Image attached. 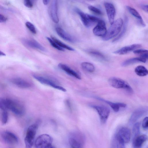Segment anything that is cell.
Listing matches in <instances>:
<instances>
[{
  "label": "cell",
  "instance_id": "36",
  "mask_svg": "<svg viewBox=\"0 0 148 148\" xmlns=\"http://www.w3.org/2000/svg\"><path fill=\"white\" fill-rule=\"evenodd\" d=\"M89 10L93 13L99 15L103 14L102 11L99 9L92 5H90L88 7Z\"/></svg>",
  "mask_w": 148,
  "mask_h": 148
},
{
  "label": "cell",
  "instance_id": "22",
  "mask_svg": "<svg viewBox=\"0 0 148 148\" xmlns=\"http://www.w3.org/2000/svg\"><path fill=\"white\" fill-rule=\"evenodd\" d=\"M56 31L58 36L64 40L71 42H75L74 38L62 28L59 27H56Z\"/></svg>",
  "mask_w": 148,
  "mask_h": 148
},
{
  "label": "cell",
  "instance_id": "24",
  "mask_svg": "<svg viewBox=\"0 0 148 148\" xmlns=\"http://www.w3.org/2000/svg\"><path fill=\"white\" fill-rule=\"evenodd\" d=\"M126 7L129 12L137 19L139 24L143 27H145V25L141 16L138 12L136 10L130 6H127Z\"/></svg>",
  "mask_w": 148,
  "mask_h": 148
},
{
  "label": "cell",
  "instance_id": "32",
  "mask_svg": "<svg viewBox=\"0 0 148 148\" xmlns=\"http://www.w3.org/2000/svg\"><path fill=\"white\" fill-rule=\"evenodd\" d=\"M140 124L139 123H136L134 125L132 128L133 139L139 135L140 132Z\"/></svg>",
  "mask_w": 148,
  "mask_h": 148
},
{
  "label": "cell",
  "instance_id": "33",
  "mask_svg": "<svg viewBox=\"0 0 148 148\" xmlns=\"http://www.w3.org/2000/svg\"><path fill=\"white\" fill-rule=\"evenodd\" d=\"M1 110V121L3 124H5L7 123L8 120V113L7 110Z\"/></svg>",
  "mask_w": 148,
  "mask_h": 148
},
{
  "label": "cell",
  "instance_id": "45",
  "mask_svg": "<svg viewBox=\"0 0 148 148\" xmlns=\"http://www.w3.org/2000/svg\"></svg>",
  "mask_w": 148,
  "mask_h": 148
},
{
  "label": "cell",
  "instance_id": "27",
  "mask_svg": "<svg viewBox=\"0 0 148 148\" xmlns=\"http://www.w3.org/2000/svg\"><path fill=\"white\" fill-rule=\"evenodd\" d=\"M135 72L138 76L143 77L147 75L148 73L147 69L144 66L139 65L135 69Z\"/></svg>",
  "mask_w": 148,
  "mask_h": 148
},
{
  "label": "cell",
  "instance_id": "8",
  "mask_svg": "<svg viewBox=\"0 0 148 148\" xmlns=\"http://www.w3.org/2000/svg\"><path fill=\"white\" fill-rule=\"evenodd\" d=\"M90 106L97 112L101 122L103 123H105L110 114V110L109 109L103 106L91 105Z\"/></svg>",
  "mask_w": 148,
  "mask_h": 148
},
{
  "label": "cell",
  "instance_id": "19",
  "mask_svg": "<svg viewBox=\"0 0 148 148\" xmlns=\"http://www.w3.org/2000/svg\"><path fill=\"white\" fill-rule=\"evenodd\" d=\"M58 67L64 71L68 75L73 77L77 79H81V77L78 73L71 69L69 66L62 63H59Z\"/></svg>",
  "mask_w": 148,
  "mask_h": 148
},
{
  "label": "cell",
  "instance_id": "31",
  "mask_svg": "<svg viewBox=\"0 0 148 148\" xmlns=\"http://www.w3.org/2000/svg\"><path fill=\"white\" fill-rule=\"evenodd\" d=\"M133 53L139 56L140 57L147 60L148 51L147 50L137 49L133 51Z\"/></svg>",
  "mask_w": 148,
  "mask_h": 148
},
{
  "label": "cell",
  "instance_id": "14",
  "mask_svg": "<svg viewBox=\"0 0 148 148\" xmlns=\"http://www.w3.org/2000/svg\"><path fill=\"white\" fill-rule=\"evenodd\" d=\"M147 111L145 107L140 108L134 111L132 114L129 120L130 125L133 124L142 116Z\"/></svg>",
  "mask_w": 148,
  "mask_h": 148
},
{
  "label": "cell",
  "instance_id": "11",
  "mask_svg": "<svg viewBox=\"0 0 148 148\" xmlns=\"http://www.w3.org/2000/svg\"><path fill=\"white\" fill-rule=\"evenodd\" d=\"M58 0H52L49 9V15L53 21L56 23L59 22L58 14Z\"/></svg>",
  "mask_w": 148,
  "mask_h": 148
},
{
  "label": "cell",
  "instance_id": "40",
  "mask_svg": "<svg viewBox=\"0 0 148 148\" xmlns=\"http://www.w3.org/2000/svg\"><path fill=\"white\" fill-rule=\"evenodd\" d=\"M7 21V18L3 15L0 14V23H4Z\"/></svg>",
  "mask_w": 148,
  "mask_h": 148
},
{
  "label": "cell",
  "instance_id": "25",
  "mask_svg": "<svg viewBox=\"0 0 148 148\" xmlns=\"http://www.w3.org/2000/svg\"><path fill=\"white\" fill-rule=\"evenodd\" d=\"M147 61V60L140 57H139L132 58L127 59L124 61L122 63L121 65L123 66H126L137 62L145 63Z\"/></svg>",
  "mask_w": 148,
  "mask_h": 148
},
{
  "label": "cell",
  "instance_id": "44",
  "mask_svg": "<svg viewBox=\"0 0 148 148\" xmlns=\"http://www.w3.org/2000/svg\"></svg>",
  "mask_w": 148,
  "mask_h": 148
},
{
  "label": "cell",
  "instance_id": "13",
  "mask_svg": "<svg viewBox=\"0 0 148 148\" xmlns=\"http://www.w3.org/2000/svg\"><path fill=\"white\" fill-rule=\"evenodd\" d=\"M104 6L110 24L111 25L114 21L115 15V9L114 5L111 3L106 2Z\"/></svg>",
  "mask_w": 148,
  "mask_h": 148
},
{
  "label": "cell",
  "instance_id": "17",
  "mask_svg": "<svg viewBox=\"0 0 148 148\" xmlns=\"http://www.w3.org/2000/svg\"><path fill=\"white\" fill-rule=\"evenodd\" d=\"M95 98L108 104L115 112H118L120 108H125L126 106V104L120 102L114 103L98 97H95Z\"/></svg>",
  "mask_w": 148,
  "mask_h": 148
},
{
  "label": "cell",
  "instance_id": "23",
  "mask_svg": "<svg viewBox=\"0 0 148 148\" xmlns=\"http://www.w3.org/2000/svg\"><path fill=\"white\" fill-rule=\"evenodd\" d=\"M24 43L29 47L36 49L42 51H45V48L36 40L27 39L23 40Z\"/></svg>",
  "mask_w": 148,
  "mask_h": 148
},
{
  "label": "cell",
  "instance_id": "16",
  "mask_svg": "<svg viewBox=\"0 0 148 148\" xmlns=\"http://www.w3.org/2000/svg\"><path fill=\"white\" fill-rule=\"evenodd\" d=\"M117 133L124 143H128L130 141L131 137V131L127 127H123L120 128Z\"/></svg>",
  "mask_w": 148,
  "mask_h": 148
},
{
  "label": "cell",
  "instance_id": "21",
  "mask_svg": "<svg viewBox=\"0 0 148 148\" xmlns=\"http://www.w3.org/2000/svg\"><path fill=\"white\" fill-rule=\"evenodd\" d=\"M147 139V136L145 134L139 135L133 139L132 145L133 147L139 148Z\"/></svg>",
  "mask_w": 148,
  "mask_h": 148
},
{
  "label": "cell",
  "instance_id": "35",
  "mask_svg": "<svg viewBox=\"0 0 148 148\" xmlns=\"http://www.w3.org/2000/svg\"><path fill=\"white\" fill-rule=\"evenodd\" d=\"M25 25L27 28L33 34H36V31L34 25L29 22L27 21L25 23Z\"/></svg>",
  "mask_w": 148,
  "mask_h": 148
},
{
  "label": "cell",
  "instance_id": "9",
  "mask_svg": "<svg viewBox=\"0 0 148 148\" xmlns=\"http://www.w3.org/2000/svg\"><path fill=\"white\" fill-rule=\"evenodd\" d=\"M1 135L4 141L7 144L10 145H14L18 142L17 137L13 133L6 131L1 132Z\"/></svg>",
  "mask_w": 148,
  "mask_h": 148
},
{
  "label": "cell",
  "instance_id": "4",
  "mask_svg": "<svg viewBox=\"0 0 148 148\" xmlns=\"http://www.w3.org/2000/svg\"><path fill=\"white\" fill-rule=\"evenodd\" d=\"M75 10L80 16L84 25L86 27H91L100 20L95 16L85 13L77 8L75 9Z\"/></svg>",
  "mask_w": 148,
  "mask_h": 148
},
{
  "label": "cell",
  "instance_id": "43",
  "mask_svg": "<svg viewBox=\"0 0 148 148\" xmlns=\"http://www.w3.org/2000/svg\"><path fill=\"white\" fill-rule=\"evenodd\" d=\"M5 53L3 52L0 51V56H5Z\"/></svg>",
  "mask_w": 148,
  "mask_h": 148
},
{
  "label": "cell",
  "instance_id": "10",
  "mask_svg": "<svg viewBox=\"0 0 148 148\" xmlns=\"http://www.w3.org/2000/svg\"><path fill=\"white\" fill-rule=\"evenodd\" d=\"M33 77L36 79L42 84L50 86L54 88L63 92L66 91V90L64 88L56 84L51 80L36 75H34Z\"/></svg>",
  "mask_w": 148,
  "mask_h": 148
},
{
  "label": "cell",
  "instance_id": "34",
  "mask_svg": "<svg viewBox=\"0 0 148 148\" xmlns=\"http://www.w3.org/2000/svg\"><path fill=\"white\" fill-rule=\"evenodd\" d=\"M46 38L51 45L53 47L58 50L63 51H64V49L59 46L51 38L48 37H47Z\"/></svg>",
  "mask_w": 148,
  "mask_h": 148
},
{
  "label": "cell",
  "instance_id": "30",
  "mask_svg": "<svg viewBox=\"0 0 148 148\" xmlns=\"http://www.w3.org/2000/svg\"><path fill=\"white\" fill-rule=\"evenodd\" d=\"M81 66L82 68L86 71L92 72L95 71V67L94 65L91 63L84 62L81 63Z\"/></svg>",
  "mask_w": 148,
  "mask_h": 148
},
{
  "label": "cell",
  "instance_id": "41",
  "mask_svg": "<svg viewBox=\"0 0 148 148\" xmlns=\"http://www.w3.org/2000/svg\"><path fill=\"white\" fill-rule=\"evenodd\" d=\"M140 7L141 9L145 12H148V5H147L142 4Z\"/></svg>",
  "mask_w": 148,
  "mask_h": 148
},
{
  "label": "cell",
  "instance_id": "12",
  "mask_svg": "<svg viewBox=\"0 0 148 148\" xmlns=\"http://www.w3.org/2000/svg\"><path fill=\"white\" fill-rule=\"evenodd\" d=\"M107 32L105 22L100 20L97 22L96 26L93 28V32L95 35L100 36H103Z\"/></svg>",
  "mask_w": 148,
  "mask_h": 148
},
{
  "label": "cell",
  "instance_id": "15",
  "mask_svg": "<svg viewBox=\"0 0 148 148\" xmlns=\"http://www.w3.org/2000/svg\"><path fill=\"white\" fill-rule=\"evenodd\" d=\"M141 47V45L139 44H135L125 46L113 52L115 54L124 55L134 51Z\"/></svg>",
  "mask_w": 148,
  "mask_h": 148
},
{
  "label": "cell",
  "instance_id": "28",
  "mask_svg": "<svg viewBox=\"0 0 148 148\" xmlns=\"http://www.w3.org/2000/svg\"><path fill=\"white\" fill-rule=\"evenodd\" d=\"M128 22V19L127 17H126L125 18L124 24H123V27L122 26L123 28L121 32L113 40L112 42H116L119 40L124 35L127 29Z\"/></svg>",
  "mask_w": 148,
  "mask_h": 148
},
{
  "label": "cell",
  "instance_id": "39",
  "mask_svg": "<svg viewBox=\"0 0 148 148\" xmlns=\"http://www.w3.org/2000/svg\"><path fill=\"white\" fill-rule=\"evenodd\" d=\"M23 1L26 7L29 8H32L33 7V4L30 0H23Z\"/></svg>",
  "mask_w": 148,
  "mask_h": 148
},
{
  "label": "cell",
  "instance_id": "20",
  "mask_svg": "<svg viewBox=\"0 0 148 148\" xmlns=\"http://www.w3.org/2000/svg\"><path fill=\"white\" fill-rule=\"evenodd\" d=\"M111 146L112 148H124L125 143L120 138L117 133L113 136L111 143Z\"/></svg>",
  "mask_w": 148,
  "mask_h": 148
},
{
  "label": "cell",
  "instance_id": "38",
  "mask_svg": "<svg viewBox=\"0 0 148 148\" xmlns=\"http://www.w3.org/2000/svg\"><path fill=\"white\" fill-rule=\"evenodd\" d=\"M142 126L143 129L145 130H147L148 127V117H146L143 119L142 123Z\"/></svg>",
  "mask_w": 148,
  "mask_h": 148
},
{
  "label": "cell",
  "instance_id": "42",
  "mask_svg": "<svg viewBox=\"0 0 148 148\" xmlns=\"http://www.w3.org/2000/svg\"><path fill=\"white\" fill-rule=\"evenodd\" d=\"M49 0H42V1L44 5H47L49 3Z\"/></svg>",
  "mask_w": 148,
  "mask_h": 148
},
{
  "label": "cell",
  "instance_id": "3",
  "mask_svg": "<svg viewBox=\"0 0 148 148\" xmlns=\"http://www.w3.org/2000/svg\"><path fill=\"white\" fill-rule=\"evenodd\" d=\"M108 83L112 87L118 89H123L130 93L133 92V90L129 84L121 78L112 77L108 79Z\"/></svg>",
  "mask_w": 148,
  "mask_h": 148
},
{
  "label": "cell",
  "instance_id": "7",
  "mask_svg": "<svg viewBox=\"0 0 148 148\" xmlns=\"http://www.w3.org/2000/svg\"><path fill=\"white\" fill-rule=\"evenodd\" d=\"M38 125L35 123L29 126L28 128L24 139L26 147L31 148L33 146Z\"/></svg>",
  "mask_w": 148,
  "mask_h": 148
},
{
  "label": "cell",
  "instance_id": "6",
  "mask_svg": "<svg viewBox=\"0 0 148 148\" xmlns=\"http://www.w3.org/2000/svg\"><path fill=\"white\" fill-rule=\"evenodd\" d=\"M53 138L47 134H42L36 139L35 145L37 148H51L54 147L52 145Z\"/></svg>",
  "mask_w": 148,
  "mask_h": 148
},
{
  "label": "cell",
  "instance_id": "18",
  "mask_svg": "<svg viewBox=\"0 0 148 148\" xmlns=\"http://www.w3.org/2000/svg\"><path fill=\"white\" fill-rule=\"evenodd\" d=\"M11 82L14 85L21 88H26L31 86V84L27 81L20 78L16 77L12 79Z\"/></svg>",
  "mask_w": 148,
  "mask_h": 148
},
{
  "label": "cell",
  "instance_id": "29",
  "mask_svg": "<svg viewBox=\"0 0 148 148\" xmlns=\"http://www.w3.org/2000/svg\"><path fill=\"white\" fill-rule=\"evenodd\" d=\"M51 38L61 47L71 51H74L75 50L73 48L65 44L55 37L52 36H51Z\"/></svg>",
  "mask_w": 148,
  "mask_h": 148
},
{
  "label": "cell",
  "instance_id": "26",
  "mask_svg": "<svg viewBox=\"0 0 148 148\" xmlns=\"http://www.w3.org/2000/svg\"><path fill=\"white\" fill-rule=\"evenodd\" d=\"M91 55L101 60L106 61L107 59L106 57L101 52L95 50H90L88 51Z\"/></svg>",
  "mask_w": 148,
  "mask_h": 148
},
{
  "label": "cell",
  "instance_id": "37",
  "mask_svg": "<svg viewBox=\"0 0 148 148\" xmlns=\"http://www.w3.org/2000/svg\"><path fill=\"white\" fill-rule=\"evenodd\" d=\"M0 109L3 110H7L6 99L0 97Z\"/></svg>",
  "mask_w": 148,
  "mask_h": 148
},
{
  "label": "cell",
  "instance_id": "1",
  "mask_svg": "<svg viewBox=\"0 0 148 148\" xmlns=\"http://www.w3.org/2000/svg\"><path fill=\"white\" fill-rule=\"evenodd\" d=\"M123 24L122 19L119 18L114 21L105 35L103 37V40L107 41L117 36L121 30Z\"/></svg>",
  "mask_w": 148,
  "mask_h": 148
},
{
  "label": "cell",
  "instance_id": "2",
  "mask_svg": "<svg viewBox=\"0 0 148 148\" xmlns=\"http://www.w3.org/2000/svg\"><path fill=\"white\" fill-rule=\"evenodd\" d=\"M84 135L80 132H75L69 135V142L70 145L73 148H81L85 142Z\"/></svg>",
  "mask_w": 148,
  "mask_h": 148
},
{
  "label": "cell",
  "instance_id": "5",
  "mask_svg": "<svg viewBox=\"0 0 148 148\" xmlns=\"http://www.w3.org/2000/svg\"><path fill=\"white\" fill-rule=\"evenodd\" d=\"M7 108L14 114L18 116H22L25 112L23 106L18 101L14 99L6 98Z\"/></svg>",
  "mask_w": 148,
  "mask_h": 148
}]
</instances>
